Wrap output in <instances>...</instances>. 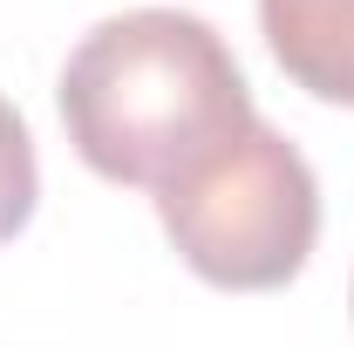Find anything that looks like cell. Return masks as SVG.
<instances>
[{"label": "cell", "instance_id": "cell-3", "mask_svg": "<svg viewBox=\"0 0 354 347\" xmlns=\"http://www.w3.org/2000/svg\"><path fill=\"white\" fill-rule=\"evenodd\" d=\"M259 28L307 95L354 109V0H259Z\"/></svg>", "mask_w": 354, "mask_h": 347}, {"label": "cell", "instance_id": "cell-1", "mask_svg": "<svg viewBox=\"0 0 354 347\" xmlns=\"http://www.w3.org/2000/svg\"><path fill=\"white\" fill-rule=\"evenodd\" d=\"M55 95L75 157L95 177L143 191H171L259 116L225 35L184 7H130L95 21Z\"/></svg>", "mask_w": 354, "mask_h": 347}, {"label": "cell", "instance_id": "cell-5", "mask_svg": "<svg viewBox=\"0 0 354 347\" xmlns=\"http://www.w3.org/2000/svg\"><path fill=\"white\" fill-rule=\"evenodd\" d=\"M348 306H354V300H348Z\"/></svg>", "mask_w": 354, "mask_h": 347}, {"label": "cell", "instance_id": "cell-4", "mask_svg": "<svg viewBox=\"0 0 354 347\" xmlns=\"http://www.w3.org/2000/svg\"><path fill=\"white\" fill-rule=\"evenodd\" d=\"M35 191H41L35 136H28V123H21V109L0 95V245L35 218Z\"/></svg>", "mask_w": 354, "mask_h": 347}, {"label": "cell", "instance_id": "cell-2", "mask_svg": "<svg viewBox=\"0 0 354 347\" xmlns=\"http://www.w3.org/2000/svg\"><path fill=\"white\" fill-rule=\"evenodd\" d=\"M157 218L198 279L225 293H272L300 279L320 238V184L307 157L252 116L212 164L157 191Z\"/></svg>", "mask_w": 354, "mask_h": 347}]
</instances>
